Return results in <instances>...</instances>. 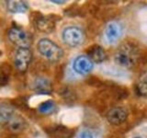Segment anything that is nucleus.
<instances>
[{
  "label": "nucleus",
  "instance_id": "1",
  "mask_svg": "<svg viewBox=\"0 0 147 138\" xmlns=\"http://www.w3.org/2000/svg\"><path fill=\"white\" fill-rule=\"evenodd\" d=\"M140 59V51L132 43H124L114 55V61L118 66L124 68L135 66Z\"/></svg>",
  "mask_w": 147,
  "mask_h": 138
},
{
  "label": "nucleus",
  "instance_id": "2",
  "mask_svg": "<svg viewBox=\"0 0 147 138\" xmlns=\"http://www.w3.org/2000/svg\"><path fill=\"white\" fill-rule=\"evenodd\" d=\"M37 48H38L39 53L50 61L56 62L63 56V51L62 48L49 39L40 40L37 44Z\"/></svg>",
  "mask_w": 147,
  "mask_h": 138
},
{
  "label": "nucleus",
  "instance_id": "3",
  "mask_svg": "<svg viewBox=\"0 0 147 138\" xmlns=\"http://www.w3.org/2000/svg\"><path fill=\"white\" fill-rule=\"evenodd\" d=\"M63 41L64 43L70 47H77L80 46L85 41V33L80 28L71 26L63 30L62 34Z\"/></svg>",
  "mask_w": 147,
  "mask_h": 138
},
{
  "label": "nucleus",
  "instance_id": "4",
  "mask_svg": "<svg viewBox=\"0 0 147 138\" xmlns=\"http://www.w3.org/2000/svg\"><path fill=\"white\" fill-rule=\"evenodd\" d=\"M8 39L13 44L18 46V48H30L31 44V37L24 30L18 27H13L9 30Z\"/></svg>",
  "mask_w": 147,
  "mask_h": 138
},
{
  "label": "nucleus",
  "instance_id": "5",
  "mask_svg": "<svg viewBox=\"0 0 147 138\" xmlns=\"http://www.w3.org/2000/svg\"><path fill=\"white\" fill-rule=\"evenodd\" d=\"M32 53L30 48H18L15 53L14 63L17 69L20 72H25L30 66Z\"/></svg>",
  "mask_w": 147,
  "mask_h": 138
},
{
  "label": "nucleus",
  "instance_id": "6",
  "mask_svg": "<svg viewBox=\"0 0 147 138\" xmlns=\"http://www.w3.org/2000/svg\"><path fill=\"white\" fill-rule=\"evenodd\" d=\"M73 69L79 75H87L93 69V62L86 55H79L73 63Z\"/></svg>",
  "mask_w": 147,
  "mask_h": 138
},
{
  "label": "nucleus",
  "instance_id": "7",
  "mask_svg": "<svg viewBox=\"0 0 147 138\" xmlns=\"http://www.w3.org/2000/svg\"><path fill=\"white\" fill-rule=\"evenodd\" d=\"M121 26L116 21L109 22V24L106 26L105 29V38L107 40L109 43L112 44L121 38Z\"/></svg>",
  "mask_w": 147,
  "mask_h": 138
},
{
  "label": "nucleus",
  "instance_id": "8",
  "mask_svg": "<svg viewBox=\"0 0 147 138\" xmlns=\"http://www.w3.org/2000/svg\"><path fill=\"white\" fill-rule=\"evenodd\" d=\"M108 121L113 125H119L122 123L127 118V112L121 107H115L108 112Z\"/></svg>",
  "mask_w": 147,
  "mask_h": 138
},
{
  "label": "nucleus",
  "instance_id": "9",
  "mask_svg": "<svg viewBox=\"0 0 147 138\" xmlns=\"http://www.w3.org/2000/svg\"><path fill=\"white\" fill-rule=\"evenodd\" d=\"M87 57L93 63H102L106 59V53L99 45H93L87 51Z\"/></svg>",
  "mask_w": 147,
  "mask_h": 138
},
{
  "label": "nucleus",
  "instance_id": "10",
  "mask_svg": "<svg viewBox=\"0 0 147 138\" xmlns=\"http://www.w3.org/2000/svg\"><path fill=\"white\" fill-rule=\"evenodd\" d=\"M7 10L13 13H25L29 10V4L26 1H21V0H9L7 1Z\"/></svg>",
  "mask_w": 147,
  "mask_h": 138
},
{
  "label": "nucleus",
  "instance_id": "11",
  "mask_svg": "<svg viewBox=\"0 0 147 138\" xmlns=\"http://www.w3.org/2000/svg\"><path fill=\"white\" fill-rule=\"evenodd\" d=\"M33 89L39 93H49L51 91V83L45 77H38L33 82Z\"/></svg>",
  "mask_w": 147,
  "mask_h": 138
},
{
  "label": "nucleus",
  "instance_id": "12",
  "mask_svg": "<svg viewBox=\"0 0 147 138\" xmlns=\"http://www.w3.org/2000/svg\"><path fill=\"white\" fill-rule=\"evenodd\" d=\"M36 27L40 31L50 32L54 29V22L49 18H40L36 21Z\"/></svg>",
  "mask_w": 147,
  "mask_h": 138
},
{
  "label": "nucleus",
  "instance_id": "13",
  "mask_svg": "<svg viewBox=\"0 0 147 138\" xmlns=\"http://www.w3.org/2000/svg\"><path fill=\"white\" fill-rule=\"evenodd\" d=\"M8 127L14 133H20L25 129L26 122L22 118L13 117L8 121Z\"/></svg>",
  "mask_w": 147,
  "mask_h": 138
},
{
  "label": "nucleus",
  "instance_id": "14",
  "mask_svg": "<svg viewBox=\"0 0 147 138\" xmlns=\"http://www.w3.org/2000/svg\"><path fill=\"white\" fill-rule=\"evenodd\" d=\"M138 89L142 96L147 98V71L142 73L138 80Z\"/></svg>",
  "mask_w": 147,
  "mask_h": 138
},
{
  "label": "nucleus",
  "instance_id": "15",
  "mask_svg": "<svg viewBox=\"0 0 147 138\" xmlns=\"http://www.w3.org/2000/svg\"><path fill=\"white\" fill-rule=\"evenodd\" d=\"M54 108H55V104L53 101L47 100V101H44V102L39 105L38 110H39V112L42 113V114H49L53 112Z\"/></svg>",
  "mask_w": 147,
  "mask_h": 138
},
{
  "label": "nucleus",
  "instance_id": "16",
  "mask_svg": "<svg viewBox=\"0 0 147 138\" xmlns=\"http://www.w3.org/2000/svg\"><path fill=\"white\" fill-rule=\"evenodd\" d=\"M78 138H96V135L92 131L85 129V130H82L78 133Z\"/></svg>",
  "mask_w": 147,
  "mask_h": 138
},
{
  "label": "nucleus",
  "instance_id": "17",
  "mask_svg": "<svg viewBox=\"0 0 147 138\" xmlns=\"http://www.w3.org/2000/svg\"><path fill=\"white\" fill-rule=\"evenodd\" d=\"M52 2L53 3H57V4H63V3H65V1H56V0H52Z\"/></svg>",
  "mask_w": 147,
  "mask_h": 138
},
{
  "label": "nucleus",
  "instance_id": "18",
  "mask_svg": "<svg viewBox=\"0 0 147 138\" xmlns=\"http://www.w3.org/2000/svg\"><path fill=\"white\" fill-rule=\"evenodd\" d=\"M133 138H141V137H133Z\"/></svg>",
  "mask_w": 147,
  "mask_h": 138
}]
</instances>
